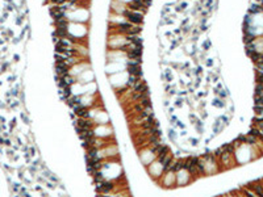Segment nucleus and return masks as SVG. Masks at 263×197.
<instances>
[{"label": "nucleus", "mask_w": 263, "mask_h": 197, "mask_svg": "<svg viewBox=\"0 0 263 197\" xmlns=\"http://www.w3.org/2000/svg\"><path fill=\"white\" fill-rule=\"evenodd\" d=\"M122 15L128 19L129 22H132L133 25H141L144 22V16L141 12L138 11H132V9H124Z\"/></svg>", "instance_id": "1"}, {"label": "nucleus", "mask_w": 263, "mask_h": 197, "mask_svg": "<svg viewBox=\"0 0 263 197\" xmlns=\"http://www.w3.org/2000/svg\"><path fill=\"white\" fill-rule=\"evenodd\" d=\"M72 109H74V112H75V114H76V116H79V117H86V118H88V117H89L87 108H86V107H83L82 104L75 105V107L72 108Z\"/></svg>", "instance_id": "2"}, {"label": "nucleus", "mask_w": 263, "mask_h": 197, "mask_svg": "<svg viewBox=\"0 0 263 197\" xmlns=\"http://www.w3.org/2000/svg\"><path fill=\"white\" fill-rule=\"evenodd\" d=\"M128 72L130 75H137L138 78L142 76L141 66H139V64H130V66H128Z\"/></svg>", "instance_id": "3"}, {"label": "nucleus", "mask_w": 263, "mask_h": 197, "mask_svg": "<svg viewBox=\"0 0 263 197\" xmlns=\"http://www.w3.org/2000/svg\"><path fill=\"white\" fill-rule=\"evenodd\" d=\"M74 125L75 126H79L80 129H91V126H92V124L89 121L84 120V118H79L78 121H74Z\"/></svg>", "instance_id": "4"}, {"label": "nucleus", "mask_w": 263, "mask_h": 197, "mask_svg": "<svg viewBox=\"0 0 263 197\" xmlns=\"http://www.w3.org/2000/svg\"><path fill=\"white\" fill-rule=\"evenodd\" d=\"M113 189V183L111 181H103L100 189H99V193H109Z\"/></svg>", "instance_id": "5"}, {"label": "nucleus", "mask_w": 263, "mask_h": 197, "mask_svg": "<svg viewBox=\"0 0 263 197\" xmlns=\"http://www.w3.org/2000/svg\"><path fill=\"white\" fill-rule=\"evenodd\" d=\"M61 79L63 80V83H65L66 85H67V87H70V85H71V84H74V83H75L74 78H72V76H70L69 74H66L65 76H61Z\"/></svg>", "instance_id": "6"}, {"label": "nucleus", "mask_w": 263, "mask_h": 197, "mask_svg": "<svg viewBox=\"0 0 263 197\" xmlns=\"http://www.w3.org/2000/svg\"><path fill=\"white\" fill-rule=\"evenodd\" d=\"M55 71L59 76H65L66 74H69V68L66 67H59V66H55Z\"/></svg>", "instance_id": "7"}, {"label": "nucleus", "mask_w": 263, "mask_h": 197, "mask_svg": "<svg viewBox=\"0 0 263 197\" xmlns=\"http://www.w3.org/2000/svg\"><path fill=\"white\" fill-rule=\"evenodd\" d=\"M139 101H141V104H142V107L144 108H151V103H150V98L149 97H142Z\"/></svg>", "instance_id": "8"}, {"label": "nucleus", "mask_w": 263, "mask_h": 197, "mask_svg": "<svg viewBox=\"0 0 263 197\" xmlns=\"http://www.w3.org/2000/svg\"><path fill=\"white\" fill-rule=\"evenodd\" d=\"M138 79H139V78L137 76V75H130V78H129V80H128V87H133Z\"/></svg>", "instance_id": "9"}, {"label": "nucleus", "mask_w": 263, "mask_h": 197, "mask_svg": "<svg viewBox=\"0 0 263 197\" xmlns=\"http://www.w3.org/2000/svg\"><path fill=\"white\" fill-rule=\"evenodd\" d=\"M72 100V103H74L75 105H78V104H82V100H80V97L79 96H72V97H70Z\"/></svg>", "instance_id": "10"}, {"label": "nucleus", "mask_w": 263, "mask_h": 197, "mask_svg": "<svg viewBox=\"0 0 263 197\" xmlns=\"http://www.w3.org/2000/svg\"><path fill=\"white\" fill-rule=\"evenodd\" d=\"M144 109H145V108L142 107V104H141V105H136V107H134V110H136V112H138V113H139V112H142Z\"/></svg>", "instance_id": "11"}, {"label": "nucleus", "mask_w": 263, "mask_h": 197, "mask_svg": "<svg viewBox=\"0 0 263 197\" xmlns=\"http://www.w3.org/2000/svg\"><path fill=\"white\" fill-rule=\"evenodd\" d=\"M22 19H24V17H22V16H19V17L16 19V24H17V25H21V22H22Z\"/></svg>", "instance_id": "12"}, {"label": "nucleus", "mask_w": 263, "mask_h": 197, "mask_svg": "<svg viewBox=\"0 0 263 197\" xmlns=\"http://www.w3.org/2000/svg\"><path fill=\"white\" fill-rule=\"evenodd\" d=\"M142 1H144L145 7H150L151 5V0H142Z\"/></svg>", "instance_id": "13"}, {"label": "nucleus", "mask_w": 263, "mask_h": 197, "mask_svg": "<svg viewBox=\"0 0 263 197\" xmlns=\"http://www.w3.org/2000/svg\"><path fill=\"white\" fill-rule=\"evenodd\" d=\"M21 118H22V120H24V121H25V124H28V122H29V120H28V117H26V116H25V114H24V113H22V114H21Z\"/></svg>", "instance_id": "14"}, {"label": "nucleus", "mask_w": 263, "mask_h": 197, "mask_svg": "<svg viewBox=\"0 0 263 197\" xmlns=\"http://www.w3.org/2000/svg\"><path fill=\"white\" fill-rule=\"evenodd\" d=\"M209 46H211V42L207 41V42H205V44H204V49H205V50H208V47H209Z\"/></svg>", "instance_id": "15"}, {"label": "nucleus", "mask_w": 263, "mask_h": 197, "mask_svg": "<svg viewBox=\"0 0 263 197\" xmlns=\"http://www.w3.org/2000/svg\"><path fill=\"white\" fill-rule=\"evenodd\" d=\"M166 78H167V80H171V75H170V71H168V70L166 71Z\"/></svg>", "instance_id": "16"}]
</instances>
